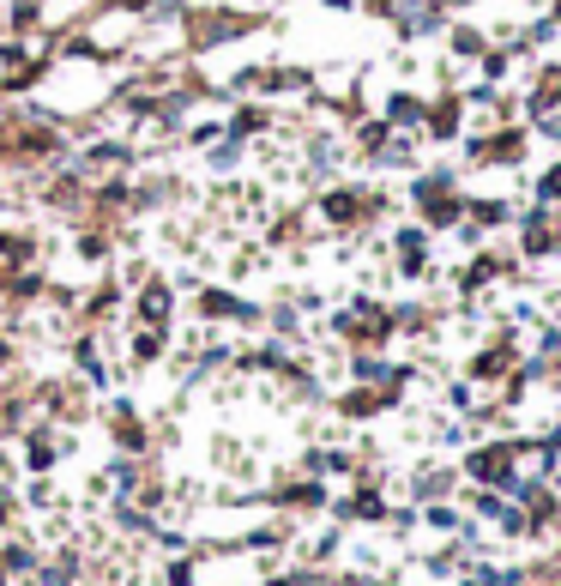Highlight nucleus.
<instances>
[{
  "instance_id": "f257e3e1",
  "label": "nucleus",
  "mask_w": 561,
  "mask_h": 586,
  "mask_svg": "<svg viewBox=\"0 0 561 586\" xmlns=\"http://www.w3.org/2000/svg\"><path fill=\"white\" fill-rule=\"evenodd\" d=\"M531 145V127H496V134H471L465 139V164H477V170H496V164H519Z\"/></svg>"
},
{
  "instance_id": "f03ea898",
  "label": "nucleus",
  "mask_w": 561,
  "mask_h": 586,
  "mask_svg": "<svg viewBox=\"0 0 561 586\" xmlns=\"http://www.w3.org/2000/svg\"><path fill=\"white\" fill-rule=\"evenodd\" d=\"M465 97L459 91H441V97H429V109H423V134L434 139V145H453V139L465 134Z\"/></svg>"
},
{
  "instance_id": "7ed1b4c3",
  "label": "nucleus",
  "mask_w": 561,
  "mask_h": 586,
  "mask_svg": "<svg viewBox=\"0 0 561 586\" xmlns=\"http://www.w3.org/2000/svg\"><path fill=\"white\" fill-rule=\"evenodd\" d=\"M133 314L151 320V327H164L169 320V278H158V273L139 278V284H133Z\"/></svg>"
},
{
  "instance_id": "20e7f679",
  "label": "nucleus",
  "mask_w": 561,
  "mask_h": 586,
  "mask_svg": "<svg viewBox=\"0 0 561 586\" xmlns=\"http://www.w3.org/2000/svg\"><path fill=\"white\" fill-rule=\"evenodd\" d=\"M561 109V67L549 61V67H537V79H531V91H526V115L537 121V115H556Z\"/></svg>"
},
{
  "instance_id": "39448f33",
  "label": "nucleus",
  "mask_w": 561,
  "mask_h": 586,
  "mask_svg": "<svg viewBox=\"0 0 561 586\" xmlns=\"http://www.w3.org/2000/svg\"><path fill=\"white\" fill-rule=\"evenodd\" d=\"M423 109H429V97H417V91L398 85V91H387V104H380V121L411 134V127H423Z\"/></svg>"
},
{
  "instance_id": "423d86ee",
  "label": "nucleus",
  "mask_w": 561,
  "mask_h": 586,
  "mask_svg": "<svg viewBox=\"0 0 561 586\" xmlns=\"http://www.w3.org/2000/svg\"><path fill=\"white\" fill-rule=\"evenodd\" d=\"M272 127H278V115H272L265 104H242L230 121H224V134L242 139V145H248V139H260V134H272Z\"/></svg>"
},
{
  "instance_id": "0eeeda50",
  "label": "nucleus",
  "mask_w": 561,
  "mask_h": 586,
  "mask_svg": "<svg viewBox=\"0 0 561 586\" xmlns=\"http://www.w3.org/2000/svg\"><path fill=\"white\" fill-rule=\"evenodd\" d=\"M465 224H471V230H501V224H513V206L496 200V194H489V200H471V194H465Z\"/></svg>"
},
{
  "instance_id": "6e6552de",
  "label": "nucleus",
  "mask_w": 561,
  "mask_h": 586,
  "mask_svg": "<svg viewBox=\"0 0 561 586\" xmlns=\"http://www.w3.org/2000/svg\"><path fill=\"white\" fill-rule=\"evenodd\" d=\"M447 49H453V61H471V67H477V55L489 49V31H477V25H453V31H447Z\"/></svg>"
},
{
  "instance_id": "1a4fd4ad",
  "label": "nucleus",
  "mask_w": 561,
  "mask_h": 586,
  "mask_svg": "<svg viewBox=\"0 0 561 586\" xmlns=\"http://www.w3.org/2000/svg\"><path fill=\"white\" fill-rule=\"evenodd\" d=\"M513 363H519V351H513V339H501V345L471 357V375H501V369H513Z\"/></svg>"
},
{
  "instance_id": "9d476101",
  "label": "nucleus",
  "mask_w": 561,
  "mask_h": 586,
  "mask_svg": "<svg viewBox=\"0 0 561 586\" xmlns=\"http://www.w3.org/2000/svg\"><path fill=\"white\" fill-rule=\"evenodd\" d=\"M109 254H115V236H109V230H79V260H85V266H109Z\"/></svg>"
},
{
  "instance_id": "9b49d317",
  "label": "nucleus",
  "mask_w": 561,
  "mask_h": 586,
  "mask_svg": "<svg viewBox=\"0 0 561 586\" xmlns=\"http://www.w3.org/2000/svg\"><path fill=\"white\" fill-rule=\"evenodd\" d=\"M242 158H248V145H242V139H230V134H224V139H218V145H211V151H205V170H211V175H230L235 164H242Z\"/></svg>"
},
{
  "instance_id": "f8f14e48",
  "label": "nucleus",
  "mask_w": 561,
  "mask_h": 586,
  "mask_svg": "<svg viewBox=\"0 0 561 586\" xmlns=\"http://www.w3.org/2000/svg\"><path fill=\"white\" fill-rule=\"evenodd\" d=\"M158 357H164V327L139 320V333H133V363H158Z\"/></svg>"
},
{
  "instance_id": "ddd939ff",
  "label": "nucleus",
  "mask_w": 561,
  "mask_h": 586,
  "mask_svg": "<svg viewBox=\"0 0 561 586\" xmlns=\"http://www.w3.org/2000/svg\"><path fill=\"white\" fill-rule=\"evenodd\" d=\"M531 200H537V206H561V158L531 181Z\"/></svg>"
},
{
  "instance_id": "4468645a",
  "label": "nucleus",
  "mask_w": 561,
  "mask_h": 586,
  "mask_svg": "<svg viewBox=\"0 0 561 586\" xmlns=\"http://www.w3.org/2000/svg\"><path fill=\"white\" fill-rule=\"evenodd\" d=\"M526 127H531L537 139H549V145H561V109H556V115H537V121H526Z\"/></svg>"
},
{
  "instance_id": "2eb2a0df",
  "label": "nucleus",
  "mask_w": 561,
  "mask_h": 586,
  "mask_svg": "<svg viewBox=\"0 0 561 586\" xmlns=\"http://www.w3.org/2000/svg\"><path fill=\"white\" fill-rule=\"evenodd\" d=\"M272 327H278V333H296V309H290V303H278V309H272Z\"/></svg>"
},
{
  "instance_id": "dca6fc26",
  "label": "nucleus",
  "mask_w": 561,
  "mask_h": 586,
  "mask_svg": "<svg viewBox=\"0 0 561 586\" xmlns=\"http://www.w3.org/2000/svg\"><path fill=\"white\" fill-rule=\"evenodd\" d=\"M320 6H332V12H357L363 0H320Z\"/></svg>"
},
{
  "instance_id": "f3484780",
  "label": "nucleus",
  "mask_w": 561,
  "mask_h": 586,
  "mask_svg": "<svg viewBox=\"0 0 561 586\" xmlns=\"http://www.w3.org/2000/svg\"><path fill=\"white\" fill-rule=\"evenodd\" d=\"M0 363H12V339L6 333H0Z\"/></svg>"
},
{
  "instance_id": "a211bd4d",
  "label": "nucleus",
  "mask_w": 561,
  "mask_h": 586,
  "mask_svg": "<svg viewBox=\"0 0 561 586\" xmlns=\"http://www.w3.org/2000/svg\"><path fill=\"white\" fill-rule=\"evenodd\" d=\"M549 19H556V25H561V0H556V6H549Z\"/></svg>"
},
{
  "instance_id": "6ab92c4d",
  "label": "nucleus",
  "mask_w": 561,
  "mask_h": 586,
  "mask_svg": "<svg viewBox=\"0 0 561 586\" xmlns=\"http://www.w3.org/2000/svg\"><path fill=\"white\" fill-rule=\"evenodd\" d=\"M556 254H561V236H556Z\"/></svg>"
}]
</instances>
